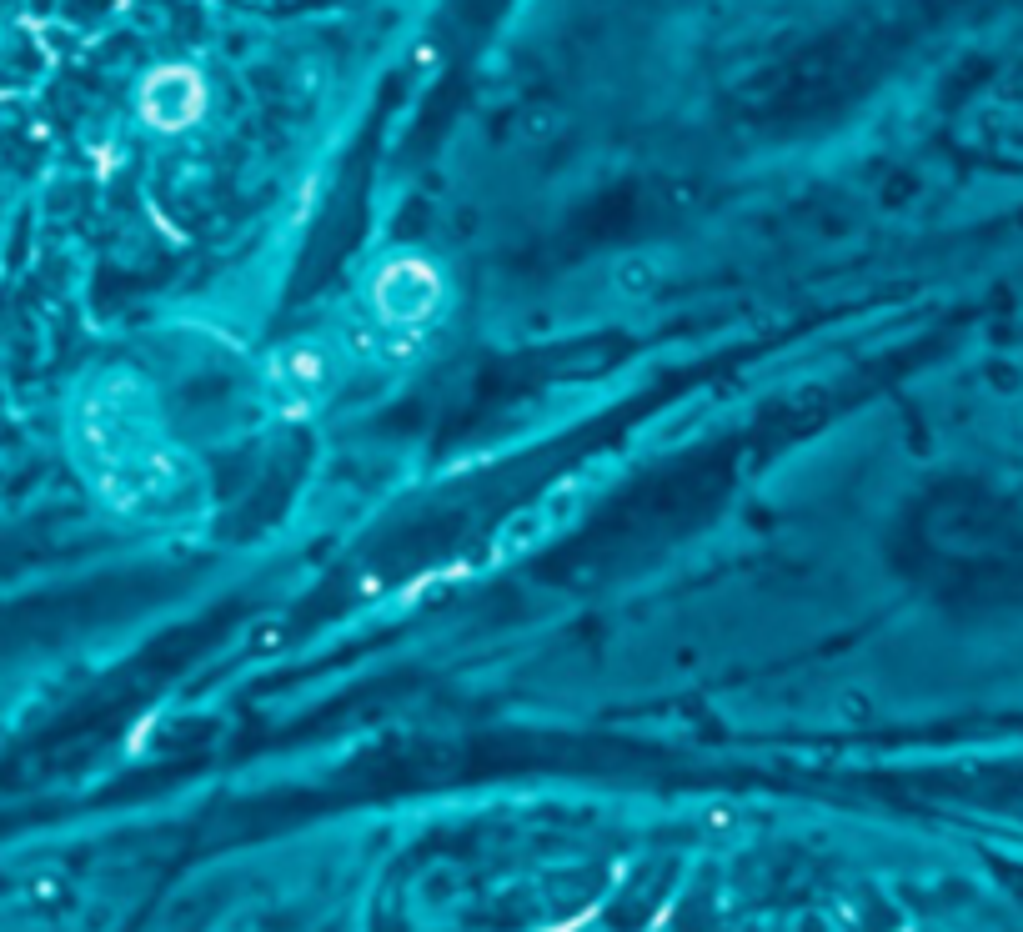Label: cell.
Segmentation results:
<instances>
[{
    "label": "cell",
    "mask_w": 1023,
    "mask_h": 932,
    "mask_svg": "<svg viewBox=\"0 0 1023 932\" xmlns=\"http://www.w3.org/2000/svg\"><path fill=\"white\" fill-rule=\"evenodd\" d=\"M76 456L96 497L146 527H186L206 512V472L176 441L146 376L111 366L86 381L76 411Z\"/></svg>",
    "instance_id": "1"
},
{
    "label": "cell",
    "mask_w": 1023,
    "mask_h": 932,
    "mask_svg": "<svg viewBox=\"0 0 1023 932\" xmlns=\"http://www.w3.org/2000/svg\"><path fill=\"white\" fill-rule=\"evenodd\" d=\"M362 301H367V321L377 326V336H387L397 346H417L432 326L447 321L452 281H447L442 261H432L422 251H397V256L372 266Z\"/></svg>",
    "instance_id": "2"
},
{
    "label": "cell",
    "mask_w": 1023,
    "mask_h": 932,
    "mask_svg": "<svg viewBox=\"0 0 1023 932\" xmlns=\"http://www.w3.org/2000/svg\"><path fill=\"white\" fill-rule=\"evenodd\" d=\"M352 376V351L341 346L336 336L326 331H301V336H286L281 346H271L261 356V401L276 411V416H316L326 401H336V391L347 386Z\"/></svg>",
    "instance_id": "3"
},
{
    "label": "cell",
    "mask_w": 1023,
    "mask_h": 932,
    "mask_svg": "<svg viewBox=\"0 0 1023 932\" xmlns=\"http://www.w3.org/2000/svg\"><path fill=\"white\" fill-rule=\"evenodd\" d=\"M146 116L166 131H181L201 116V81L191 71H161L146 86Z\"/></svg>",
    "instance_id": "4"
}]
</instances>
